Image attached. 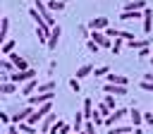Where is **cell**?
Listing matches in <instances>:
<instances>
[{
    "label": "cell",
    "instance_id": "1",
    "mask_svg": "<svg viewBox=\"0 0 153 134\" xmlns=\"http://www.w3.org/2000/svg\"><path fill=\"white\" fill-rule=\"evenodd\" d=\"M10 79L14 81V84H26V81H31V79H36V69H24V72H12L10 74Z\"/></svg>",
    "mask_w": 153,
    "mask_h": 134
},
{
    "label": "cell",
    "instance_id": "2",
    "mask_svg": "<svg viewBox=\"0 0 153 134\" xmlns=\"http://www.w3.org/2000/svg\"><path fill=\"white\" fill-rule=\"evenodd\" d=\"M53 98H55V91H48V93H38V91H36L33 96L26 98V103H29V105H43V103H50Z\"/></svg>",
    "mask_w": 153,
    "mask_h": 134
},
{
    "label": "cell",
    "instance_id": "3",
    "mask_svg": "<svg viewBox=\"0 0 153 134\" xmlns=\"http://www.w3.org/2000/svg\"><path fill=\"white\" fill-rule=\"evenodd\" d=\"M31 115H33V105H29V103H26V105H22V108L12 115V122H14V124H22V122H26Z\"/></svg>",
    "mask_w": 153,
    "mask_h": 134
},
{
    "label": "cell",
    "instance_id": "4",
    "mask_svg": "<svg viewBox=\"0 0 153 134\" xmlns=\"http://www.w3.org/2000/svg\"><path fill=\"white\" fill-rule=\"evenodd\" d=\"M36 10H38V14L50 24V26H55V17H53V12H50V7H48V2H41V0H36V5H33Z\"/></svg>",
    "mask_w": 153,
    "mask_h": 134
},
{
    "label": "cell",
    "instance_id": "5",
    "mask_svg": "<svg viewBox=\"0 0 153 134\" xmlns=\"http://www.w3.org/2000/svg\"><path fill=\"white\" fill-rule=\"evenodd\" d=\"M129 115V110L127 108H117V110H112V115L110 117H105V127H112V124H117L120 120H124Z\"/></svg>",
    "mask_w": 153,
    "mask_h": 134
},
{
    "label": "cell",
    "instance_id": "6",
    "mask_svg": "<svg viewBox=\"0 0 153 134\" xmlns=\"http://www.w3.org/2000/svg\"><path fill=\"white\" fill-rule=\"evenodd\" d=\"M55 122H57V115H55V112H48V115L41 120V124H38V132H41V134H48V132L53 129V124H55Z\"/></svg>",
    "mask_w": 153,
    "mask_h": 134
},
{
    "label": "cell",
    "instance_id": "7",
    "mask_svg": "<svg viewBox=\"0 0 153 134\" xmlns=\"http://www.w3.org/2000/svg\"><path fill=\"white\" fill-rule=\"evenodd\" d=\"M91 41H96L100 48H112V38H108L105 31H91Z\"/></svg>",
    "mask_w": 153,
    "mask_h": 134
},
{
    "label": "cell",
    "instance_id": "8",
    "mask_svg": "<svg viewBox=\"0 0 153 134\" xmlns=\"http://www.w3.org/2000/svg\"><path fill=\"white\" fill-rule=\"evenodd\" d=\"M60 36H62V29L55 24L53 29H50V38H48V43H45V48L48 50H55L57 48V41H60Z\"/></svg>",
    "mask_w": 153,
    "mask_h": 134
},
{
    "label": "cell",
    "instance_id": "9",
    "mask_svg": "<svg viewBox=\"0 0 153 134\" xmlns=\"http://www.w3.org/2000/svg\"><path fill=\"white\" fill-rule=\"evenodd\" d=\"M141 19H143V34L146 36H151V31H153V10H143V14H141Z\"/></svg>",
    "mask_w": 153,
    "mask_h": 134
},
{
    "label": "cell",
    "instance_id": "10",
    "mask_svg": "<svg viewBox=\"0 0 153 134\" xmlns=\"http://www.w3.org/2000/svg\"><path fill=\"white\" fill-rule=\"evenodd\" d=\"M108 24H110L108 17H93V19L88 22V29H91V31H105Z\"/></svg>",
    "mask_w": 153,
    "mask_h": 134
},
{
    "label": "cell",
    "instance_id": "11",
    "mask_svg": "<svg viewBox=\"0 0 153 134\" xmlns=\"http://www.w3.org/2000/svg\"><path fill=\"white\" fill-rule=\"evenodd\" d=\"M103 91L105 93H112V96H127L129 93V89L127 86H120V84H108V86H103Z\"/></svg>",
    "mask_w": 153,
    "mask_h": 134
},
{
    "label": "cell",
    "instance_id": "12",
    "mask_svg": "<svg viewBox=\"0 0 153 134\" xmlns=\"http://www.w3.org/2000/svg\"><path fill=\"white\" fill-rule=\"evenodd\" d=\"M7 34H10V17H2V19H0V45L10 41Z\"/></svg>",
    "mask_w": 153,
    "mask_h": 134
},
{
    "label": "cell",
    "instance_id": "13",
    "mask_svg": "<svg viewBox=\"0 0 153 134\" xmlns=\"http://www.w3.org/2000/svg\"><path fill=\"white\" fill-rule=\"evenodd\" d=\"M148 45H151V38H148V36H146V38H131V41L124 43V48H139V50H141V48H148Z\"/></svg>",
    "mask_w": 153,
    "mask_h": 134
},
{
    "label": "cell",
    "instance_id": "14",
    "mask_svg": "<svg viewBox=\"0 0 153 134\" xmlns=\"http://www.w3.org/2000/svg\"><path fill=\"white\" fill-rule=\"evenodd\" d=\"M19 91H22V96H26V98H29V96H33V93L38 91V81H36V79H31V81L22 84V89H19Z\"/></svg>",
    "mask_w": 153,
    "mask_h": 134
},
{
    "label": "cell",
    "instance_id": "15",
    "mask_svg": "<svg viewBox=\"0 0 153 134\" xmlns=\"http://www.w3.org/2000/svg\"><path fill=\"white\" fill-rule=\"evenodd\" d=\"M134 129H136L134 124H112V127H108V134H129Z\"/></svg>",
    "mask_w": 153,
    "mask_h": 134
},
{
    "label": "cell",
    "instance_id": "16",
    "mask_svg": "<svg viewBox=\"0 0 153 134\" xmlns=\"http://www.w3.org/2000/svg\"><path fill=\"white\" fill-rule=\"evenodd\" d=\"M10 60L14 62V67H17L19 72H24V69H31V67H29V62H26L22 55H17V53H10Z\"/></svg>",
    "mask_w": 153,
    "mask_h": 134
},
{
    "label": "cell",
    "instance_id": "17",
    "mask_svg": "<svg viewBox=\"0 0 153 134\" xmlns=\"http://www.w3.org/2000/svg\"><path fill=\"white\" fill-rule=\"evenodd\" d=\"M141 10H146V0H129L124 5V12H141Z\"/></svg>",
    "mask_w": 153,
    "mask_h": 134
},
{
    "label": "cell",
    "instance_id": "18",
    "mask_svg": "<svg viewBox=\"0 0 153 134\" xmlns=\"http://www.w3.org/2000/svg\"><path fill=\"white\" fill-rule=\"evenodd\" d=\"M129 117H131V124H134V127H141V124H143V112H141L139 108H131V110H129Z\"/></svg>",
    "mask_w": 153,
    "mask_h": 134
},
{
    "label": "cell",
    "instance_id": "19",
    "mask_svg": "<svg viewBox=\"0 0 153 134\" xmlns=\"http://www.w3.org/2000/svg\"><path fill=\"white\" fill-rule=\"evenodd\" d=\"M108 84H120V86H127V84H129V79H127V77H122V74L110 72V74H108Z\"/></svg>",
    "mask_w": 153,
    "mask_h": 134
},
{
    "label": "cell",
    "instance_id": "20",
    "mask_svg": "<svg viewBox=\"0 0 153 134\" xmlns=\"http://www.w3.org/2000/svg\"><path fill=\"white\" fill-rule=\"evenodd\" d=\"M0 93H2V96L17 93V84H14V81H2V84H0Z\"/></svg>",
    "mask_w": 153,
    "mask_h": 134
},
{
    "label": "cell",
    "instance_id": "21",
    "mask_svg": "<svg viewBox=\"0 0 153 134\" xmlns=\"http://www.w3.org/2000/svg\"><path fill=\"white\" fill-rule=\"evenodd\" d=\"M81 105H84V108H81L84 117H86V120H91V117H93V112H96V110H93V100H91V98H84V103H81Z\"/></svg>",
    "mask_w": 153,
    "mask_h": 134
},
{
    "label": "cell",
    "instance_id": "22",
    "mask_svg": "<svg viewBox=\"0 0 153 134\" xmlns=\"http://www.w3.org/2000/svg\"><path fill=\"white\" fill-rule=\"evenodd\" d=\"M88 74H93V65H81V67L76 69V79H84V77H88Z\"/></svg>",
    "mask_w": 153,
    "mask_h": 134
},
{
    "label": "cell",
    "instance_id": "23",
    "mask_svg": "<svg viewBox=\"0 0 153 134\" xmlns=\"http://www.w3.org/2000/svg\"><path fill=\"white\" fill-rule=\"evenodd\" d=\"M65 0H48V7H50V12H60V10H65Z\"/></svg>",
    "mask_w": 153,
    "mask_h": 134
},
{
    "label": "cell",
    "instance_id": "24",
    "mask_svg": "<svg viewBox=\"0 0 153 134\" xmlns=\"http://www.w3.org/2000/svg\"><path fill=\"white\" fill-rule=\"evenodd\" d=\"M0 69H2V72H10V74L17 72V67H14V62H12L10 57H7V60H0Z\"/></svg>",
    "mask_w": 153,
    "mask_h": 134
},
{
    "label": "cell",
    "instance_id": "25",
    "mask_svg": "<svg viewBox=\"0 0 153 134\" xmlns=\"http://www.w3.org/2000/svg\"><path fill=\"white\" fill-rule=\"evenodd\" d=\"M57 84L55 81H45V84H38V93H48V91H55Z\"/></svg>",
    "mask_w": 153,
    "mask_h": 134
},
{
    "label": "cell",
    "instance_id": "26",
    "mask_svg": "<svg viewBox=\"0 0 153 134\" xmlns=\"http://www.w3.org/2000/svg\"><path fill=\"white\" fill-rule=\"evenodd\" d=\"M17 127H19V132H22V134H38V132H36V127H33V124H29V122H22V124H17Z\"/></svg>",
    "mask_w": 153,
    "mask_h": 134
},
{
    "label": "cell",
    "instance_id": "27",
    "mask_svg": "<svg viewBox=\"0 0 153 134\" xmlns=\"http://www.w3.org/2000/svg\"><path fill=\"white\" fill-rule=\"evenodd\" d=\"M122 48H124V41H122V38H115V41H112V48H110V50H112V55H117V53H120Z\"/></svg>",
    "mask_w": 153,
    "mask_h": 134
},
{
    "label": "cell",
    "instance_id": "28",
    "mask_svg": "<svg viewBox=\"0 0 153 134\" xmlns=\"http://www.w3.org/2000/svg\"><path fill=\"white\" fill-rule=\"evenodd\" d=\"M93 74H96V77H108V74H110V67H108V65H100V67L93 69Z\"/></svg>",
    "mask_w": 153,
    "mask_h": 134
},
{
    "label": "cell",
    "instance_id": "29",
    "mask_svg": "<svg viewBox=\"0 0 153 134\" xmlns=\"http://www.w3.org/2000/svg\"><path fill=\"white\" fill-rule=\"evenodd\" d=\"M84 132H86V134H98V132H96V122H93V120H86V122H84Z\"/></svg>",
    "mask_w": 153,
    "mask_h": 134
},
{
    "label": "cell",
    "instance_id": "30",
    "mask_svg": "<svg viewBox=\"0 0 153 134\" xmlns=\"http://www.w3.org/2000/svg\"><path fill=\"white\" fill-rule=\"evenodd\" d=\"M0 50H2L5 55H10V53H14V41H7V43H2V45H0Z\"/></svg>",
    "mask_w": 153,
    "mask_h": 134
},
{
    "label": "cell",
    "instance_id": "31",
    "mask_svg": "<svg viewBox=\"0 0 153 134\" xmlns=\"http://www.w3.org/2000/svg\"><path fill=\"white\" fill-rule=\"evenodd\" d=\"M103 103H105V105H110L112 110H117V108H115V105H117V100H115V96H112V93H105V98H103Z\"/></svg>",
    "mask_w": 153,
    "mask_h": 134
},
{
    "label": "cell",
    "instance_id": "32",
    "mask_svg": "<svg viewBox=\"0 0 153 134\" xmlns=\"http://www.w3.org/2000/svg\"><path fill=\"white\" fill-rule=\"evenodd\" d=\"M98 112H100L103 117H110V115H112V108L105 105V103H100V105H98Z\"/></svg>",
    "mask_w": 153,
    "mask_h": 134
},
{
    "label": "cell",
    "instance_id": "33",
    "mask_svg": "<svg viewBox=\"0 0 153 134\" xmlns=\"http://www.w3.org/2000/svg\"><path fill=\"white\" fill-rule=\"evenodd\" d=\"M69 127H72V124H67V122L57 120V134H69Z\"/></svg>",
    "mask_w": 153,
    "mask_h": 134
},
{
    "label": "cell",
    "instance_id": "34",
    "mask_svg": "<svg viewBox=\"0 0 153 134\" xmlns=\"http://www.w3.org/2000/svg\"><path fill=\"white\" fill-rule=\"evenodd\" d=\"M86 50H88V53H98V50H100V45H98L96 41H91V38H88V41H86Z\"/></svg>",
    "mask_w": 153,
    "mask_h": 134
},
{
    "label": "cell",
    "instance_id": "35",
    "mask_svg": "<svg viewBox=\"0 0 153 134\" xmlns=\"http://www.w3.org/2000/svg\"><path fill=\"white\" fill-rule=\"evenodd\" d=\"M69 89H72L74 93H79V91H81V84H79V79H76V77H72V79H69Z\"/></svg>",
    "mask_w": 153,
    "mask_h": 134
},
{
    "label": "cell",
    "instance_id": "36",
    "mask_svg": "<svg viewBox=\"0 0 153 134\" xmlns=\"http://www.w3.org/2000/svg\"><path fill=\"white\" fill-rule=\"evenodd\" d=\"M139 89H143V91H151V93H153V81H146V79H141Z\"/></svg>",
    "mask_w": 153,
    "mask_h": 134
},
{
    "label": "cell",
    "instance_id": "37",
    "mask_svg": "<svg viewBox=\"0 0 153 134\" xmlns=\"http://www.w3.org/2000/svg\"><path fill=\"white\" fill-rule=\"evenodd\" d=\"M0 122H2V124H10V122H12V115H7V112H0Z\"/></svg>",
    "mask_w": 153,
    "mask_h": 134
},
{
    "label": "cell",
    "instance_id": "38",
    "mask_svg": "<svg viewBox=\"0 0 153 134\" xmlns=\"http://www.w3.org/2000/svg\"><path fill=\"white\" fill-rule=\"evenodd\" d=\"M148 55H151V45H148V48H141V50H139V57H148Z\"/></svg>",
    "mask_w": 153,
    "mask_h": 134
},
{
    "label": "cell",
    "instance_id": "39",
    "mask_svg": "<svg viewBox=\"0 0 153 134\" xmlns=\"http://www.w3.org/2000/svg\"><path fill=\"white\" fill-rule=\"evenodd\" d=\"M143 122L146 124H153V112H143Z\"/></svg>",
    "mask_w": 153,
    "mask_h": 134
},
{
    "label": "cell",
    "instance_id": "40",
    "mask_svg": "<svg viewBox=\"0 0 153 134\" xmlns=\"http://www.w3.org/2000/svg\"><path fill=\"white\" fill-rule=\"evenodd\" d=\"M7 134H22V132H19L17 124H10V127H7Z\"/></svg>",
    "mask_w": 153,
    "mask_h": 134
},
{
    "label": "cell",
    "instance_id": "41",
    "mask_svg": "<svg viewBox=\"0 0 153 134\" xmlns=\"http://www.w3.org/2000/svg\"><path fill=\"white\" fill-rule=\"evenodd\" d=\"M143 79H146V81H153V72H146V74H143Z\"/></svg>",
    "mask_w": 153,
    "mask_h": 134
},
{
    "label": "cell",
    "instance_id": "42",
    "mask_svg": "<svg viewBox=\"0 0 153 134\" xmlns=\"http://www.w3.org/2000/svg\"><path fill=\"white\" fill-rule=\"evenodd\" d=\"M131 134H143V132H141V127H136V129H134Z\"/></svg>",
    "mask_w": 153,
    "mask_h": 134
},
{
    "label": "cell",
    "instance_id": "43",
    "mask_svg": "<svg viewBox=\"0 0 153 134\" xmlns=\"http://www.w3.org/2000/svg\"><path fill=\"white\" fill-rule=\"evenodd\" d=\"M79 134H86V132H79Z\"/></svg>",
    "mask_w": 153,
    "mask_h": 134
},
{
    "label": "cell",
    "instance_id": "44",
    "mask_svg": "<svg viewBox=\"0 0 153 134\" xmlns=\"http://www.w3.org/2000/svg\"><path fill=\"white\" fill-rule=\"evenodd\" d=\"M151 65H153V60H151Z\"/></svg>",
    "mask_w": 153,
    "mask_h": 134
},
{
    "label": "cell",
    "instance_id": "45",
    "mask_svg": "<svg viewBox=\"0 0 153 134\" xmlns=\"http://www.w3.org/2000/svg\"><path fill=\"white\" fill-rule=\"evenodd\" d=\"M38 134H41V132H38Z\"/></svg>",
    "mask_w": 153,
    "mask_h": 134
}]
</instances>
